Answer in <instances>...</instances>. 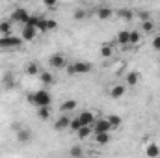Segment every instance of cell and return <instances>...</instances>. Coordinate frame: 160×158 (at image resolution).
<instances>
[{"label":"cell","mask_w":160,"mask_h":158,"mask_svg":"<svg viewBox=\"0 0 160 158\" xmlns=\"http://www.w3.org/2000/svg\"><path fill=\"white\" fill-rule=\"evenodd\" d=\"M125 93H127V86L125 84H116L110 89V99H121Z\"/></svg>","instance_id":"cell-8"},{"label":"cell","mask_w":160,"mask_h":158,"mask_svg":"<svg viewBox=\"0 0 160 158\" xmlns=\"http://www.w3.org/2000/svg\"><path fill=\"white\" fill-rule=\"evenodd\" d=\"M93 136H95V143H99V145H106L112 140L110 132H99V134H93Z\"/></svg>","instance_id":"cell-15"},{"label":"cell","mask_w":160,"mask_h":158,"mask_svg":"<svg viewBox=\"0 0 160 158\" xmlns=\"http://www.w3.org/2000/svg\"><path fill=\"white\" fill-rule=\"evenodd\" d=\"M119 17H121V19H125V21H130L134 15H132V11H130V9H119Z\"/></svg>","instance_id":"cell-29"},{"label":"cell","mask_w":160,"mask_h":158,"mask_svg":"<svg viewBox=\"0 0 160 158\" xmlns=\"http://www.w3.org/2000/svg\"><path fill=\"white\" fill-rule=\"evenodd\" d=\"M73 67H75L77 75H86L91 71V63H88V62H77V63H73Z\"/></svg>","instance_id":"cell-11"},{"label":"cell","mask_w":160,"mask_h":158,"mask_svg":"<svg viewBox=\"0 0 160 158\" xmlns=\"http://www.w3.org/2000/svg\"><path fill=\"white\" fill-rule=\"evenodd\" d=\"M106 119L110 121V125H112V130H114V128H119L121 123H123V121H121V117H119V116H116V114H110Z\"/></svg>","instance_id":"cell-22"},{"label":"cell","mask_w":160,"mask_h":158,"mask_svg":"<svg viewBox=\"0 0 160 158\" xmlns=\"http://www.w3.org/2000/svg\"><path fill=\"white\" fill-rule=\"evenodd\" d=\"M22 45V37H17V36H2L0 37V48H15V47H21Z\"/></svg>","instance_id":"cell-2"},{"label":"cell","mask_w":160,"mask_h":158,"mask_svg":"<svg viewBox=\"0 0 160 158\" xmlns=\"http://www.w3.org/2000/svg\"><path fill=\"white\" fill-rule=\"evenodd\" d=\"M158 52H160V50H158Z\"/></svg>","instance_id":"cell-39"},{"label":"cell","mask_w":160,"mask_h":158,"mask_svg":"<svg viewBox=\"0 0 160 158\" xmlns=\"http://www.w3.org/2000/svg\"><path fill=\"white\" fill-rule=\"evenodd\" d=\"M0 34H2V36L11 34V24H9L8 21H2V22H0Z\"/></svg>","instance_id":"cell-24"},{"label":"cell","mask_w":160,"mask_h":158,"mask_svg":"<svg viewBox=\"0 0 160 158\" xmlns=\"http://www.w3.org/2000/svg\"><path fill=\"white\" fill-rule=\"evenodd\" d=\"M39 78H41V84H43V86H52V84L56 82L54 75H52L50 71H45V73H41Z\"/></svg>","instance_id":"cell-16"},{"label":"cell","mask_w":160,"mask_h":158,"mask_svg":"<svg viewBox=\"0 0 160 158\" xmlns=\"http://www.w3.org/2000/svg\"><path fill=\"white\" fill-rule=\"evenodd\" d=\"M36 34H38V28H32V26L22 24V32H21L22 41H34L36 39Z\"/></svg>","instance_id":"cell-7"},{"label":"cell","mask_w":160,"mask_h":158,"mask_svg":"<svg viewBox=\"0 0 160 158\" xmlns=\"http://www.w3.org/2000/svg\"><path fill=\"white\" fill-rule=\"evenodd\" d=\"M26 75H30V77L39 75V63H38V62H30V63L26 65Z\"/></svg>","instance_id":"cell-19"},{"label":"cell","mask_w":160,"mask_h":158,"mask_svg":"<svg viewBox=\"0 0 160 158\" xmlns=\"http://www.w3.org/2000/svg\"><path fill=\"white\" fill-rule=\"evenodd\" d=\"M153 48L155 50H160V34L155 36V39H153Z\"/></svg>","instance_id":"cell-35"},{"label":"cell","mask_w":160,"mask_h":158,"mask_svg":"<svg viewBox=\"0 0 160 158\" xmlns=\"http://www.w3.org/2000/svg\"><path fill=\"white\" fill-rule=\"evenodd\" d=\"M28 19H30V13H28V9H24V7H17V9L11 13V21H13V22H19V24H26Z\"/></svg>","instance_id":"cell-4"},{"label":"cell","mask_w":160,"mask_h":158,"mask_svg":"<svg viewBox=\"0 0 160 158\" xmlns=\"http://www.w3.org/2000/svg\"><path fill=\"white\" fill-rule=\"evenodd\" d=\"M73 17H75V21H82V19H86V11L84 9H77L73 13Z\"/></svg>","instance_id":"cell-31"},{"label":"cell","mask_w":160,"mask_h":158,"mask_svg":"<svg viewBox=\"0 0 160 158\" xmlns=\"http://www.w3.org/2000/svg\"><path fill=\"white\" fill-rule=\"evenodd\" d=\"M77 117L80 119L82 126H91V125H93V121H95V116H93V112H89V110H84V112H80Z\"/></svg>","instance_id":"cell-6"},{"label":"cell","mask_w":160,"mask_h":158,"mask_svg":"<svg viewBox=\"0 0 160 158\" xmlns=\"http://www.w3.org/2000/svg\"><path fill=\"white\" fill-rule=\"evenodd\" d=\"M82 155H84V149H82L80 145H77V147L71 149V156H82Z\"/></svg>","instance_id":"cell-32"},{"label":"cell","mask_w":160,"mask_h":158,"mask_svg":"<svg viewBox=\"0 0 160 158\" xmlns=\"http://www.w3.org/2000/svg\"><path fill=\"white\" fill-rule=\"evenodd\" d=\"M112 15H114V9H112L110 6H101V7L97 9V17H99L101 21H108Z\"/></svg>","instance_id":"cell-9"},{"label":"cell","mask_w":160,"mask_h":158,"mask_svg":"<svg viewBox=\"0 0 160 158\" xmlns=\"http://www.w3.org/2000/svg\"><path fill=\"white\" fill-rule=\"evenodd\" d=\"M69 123H71V119L67 117L65 114H62L58 121L54 123V130H65V128H69Z\"/></svg>","instance_id":"cell-10"},{"label":"cell","mask_w":160,"mask_h":158,"mask_svg":"<svg viewBox=\"0 0 160 158\" xmlns=\"http://www.w3.org/2000/svg\"><path fill=\"white\" fill-rule=\"evenodd\" d=\"M65 71H67V75H71V77H73V75H77V73H75V67H73V65H65Z\"/></svg>","instance_id":"cell-37"},{"label":"cell","mask_w":160,"mask_h":158,"mask_svg":"<svg viewBox=\"0 0 160 158\" xmlns=\"http://www.w3.org/2000/svg\"><path fill=\"white\" fill-rule=\"evenodd\" d=\"M138 82H140V73L138 71H130L127 75V86L134 87V86H138Z\"/></svg>","instance_id":"cell-17"},{"label":"cell","mask_w":160,"mask_h":158,"mask_svg":"<svg viewBox=\"0 0 160 158\" xmlns=\"http://www.w3.org/2000/svg\"><path fill=\"white\" fill-rule=\"evenodd\" d=\"M75 108H77V101H73V99H67V101H63V102L60 104V112H63V114L73 112Z\"/></svg>","instance_id":"cell-14"},{"label":"cell","mask_w":160,"mask_h":158,"mask_svg":"<svg viewBox=\"0 0 160 158\" xmlns=\"http://www.w3.org/2000/svg\"><path fill=\"white\" fill-rule=\"evenodd\" d=\"M80 126H82V123H80V119L78 117H75V119H71V123H69V130H73V132H77Z\"/></svg>","instance_id":"cell-26"},{"label":"cell","mask_w":160,"mask_h":158,"mask_svg":"<svg viewBox=\"0 0 160 158\" xmlns=\"http://www.w3.org/2000/svg\"><path fill=\"white\" fill-rule=\"evenodd\" d=\"M128 39H130V32L128 30H121L118 34V43L119 45H128Z\"/></svg>","instance_id":"cell-21"},{"label":"cell","mask_w":160,"mask_h":158,"mask_svg":"<svg viewBox=\"0 0 160 158\" xmlns=\"http://www.w3.org/2000/svg\"><path fill=\"white\" fill-rule=\"evenodd\" d=\"M56 28H58V21L47 19V32H48V30H56Z\"/></svg>","instance_id":"cell-30"},{"label":"cell","mask_w":160,"mask_h":158,"mask_svg":"<svg viewBox=\"0 0 160 158\" xmlns=\"http://www.w3.org/2000/svg\"><path fill=\"white\" fill-rule=\"evenodd\" d=\"M145 155H147L149 158L160 156V145L158 143H149V145L145 147Z\"/></svg>","instance_id":"cell-13"},{"label":"cell","mask_w":160,"mask_h":158,"mask_svg":"<svg viewBox=\"0 0 160 158\" xmlns=\"http://www.w3.org/2000/svg\"><path fill=\"white\" fill-rule=\"evenodd\" d=\"M75 134L78 136V140H86V138H89L93 134V130H91V126H80Z\"/></svg>","instance_id":"cell-18"},{"label":"cell","mask_w":160,"mask_h":158,"mask_svg":"<svg viewBox=\"0 0 160 158\" xmlns=\"http://www.w3.org/2000/svg\"><path fill=\"white\" fill-rule=\"evenodd\" d=\"M41 17H36V15H30V19L26 21V26H32V28H38V22H39Z\"/></svg>","instance_id":"cell-28"},{"label":"cell","mask_w":160,"mask_h":158,"mask_svg":"<svg viewBox=\"0 0 160 158\" xmlns=\"http://www.w3.org/2000/svg\"><path fill=\"white\" fill-rule=\"evenodd\" d=\"M48 65H50L52 69H63V67L67 65V62H65V58H63L60 52H56V54H52V56L48 58Z\"/></svg>","instance_id":"cell-5"},{"label":"cell","mask_w":160,"mask_h":158,"mask_svg":"<svg viewBox=\"0 0 160 158\" xmlns=\"http://www.w3.org/2000/svg\"><path fill=\"white\" fill-rule=\"evenodd\" d=\"M112 54H114L112 47H110V45H102V48H101V56H102V58H110Z\"/></svg>","instance_id":"cell-25"},{"label":"cell","mask_w":160,"mask_h":158,"mask_svg":"<svg viewBox=\"0 0 160 158\" xmlns=\"http://www.w3.org/2000/svg\"><path fill=\"white\" fill-rule=\"evenodd\" d=\"M38 116H39V119L47 121L50 117V106H38Z\"/></svg>","instance_id":"cell-20"},{"label":"cell","mask_w":160,"mask_h":158,"mask_svg":"<svg viewBox=\"0 0 160 158\" xmlns=\"http://www.w3.org/2000/svg\"><path fill=\"white\" fill-rule=\"evenodd\" d=\"M138 17H140L142 21H147V19H149V13H147V11H140V13H138Z\"/></svg>","instance_id":"cell-36"},{"label":"cell","mask_w":160,"mask_h":158,"mask_svg":"<svg viewBox=\"0 0 160 158\" xmlns=\"http://www.w3.org/2000/svg\"><path fill=\"white\" fill-rule=\"evenodd\" d=\"M140 43V32H130V39H128V45H138Z\"/></svg>","instance_id":"cell-27"},{"label":"cell","mask_w":160,"mask_h":158,"mask_svg":"<svg viewBox=\"0 0 160 158\" xmlns=\"http://www.w3.org/2000/svg\"><path fill=\"white\" fill-rule=\"evenodd\" d=\"M43 4H45L48 9H54V7H56V4H58V0H43Z\"/></svg>","instance_id":"cell-34"},{"label":"cell","mask_w":160,"mask_h":158,"mask_svg":"<svg viewBox=\"0 0 160 158\" xmlns=\"http://www.w3.org/2000/svg\"><path fill=\"white\" fill-rule=\"evenodd\" d=\"M28 102L34 106H50L52 97L47 89H38L34 93H28Z\"/></svg>","instance_id":"cell-1"},{"label":"cell","mask_w":160,"mask_h":158,"mask_svg":"<svg viewBox=\"0 0 160 158\" xmlns=\"http://www.w3.org/2000/svg\"><path fill=\"white\" fill-rule=\"evenodd\" d=\"M158 145H160V143H158Z\"/></svg>","instance_id":"cell-38"},{"label":"cell","mask_w":160,"mask_h":158,"mask_svg":"<svg viewBox=\"0 0 160 158\" xmlns=\"http://www.w3.org/2000/svg\"><path fill=\"white\" fill-rule=\"evenodd\" d=\"M38 32H47V19H39V22H38Z\"/></svg>","instance_id":"cell-33"},{"label":"cell","mask_w":160,"mask_h":158,"mask_svg":"<svg viewBox=\"0 0 160 158\" xmlns=\"http://www.w3.org/2000/svg\"><path fill=\"white\" fill-rule=\"evenodd\" d=\"M91 130L93 134H99V132H110L112 130V125L108 119H95L93 125H91Z\"/></svg>","instance_id":"cell-3"},{"label":"cell","mask_w":160,"mask_h":158,"mask_svg":"<svg viewBox=\"0 0 160 158\" xmlns=\"http://www.w3.org/2000/svg\"><path fill=\"white\" fill-rule=\"evenodd\" d=\"M142 30H143V32H147V34H149V32H153V30H155V22H153L151 19L142 21Z\"/></svg>","instance_id":"cell-23"},{"label":"cell","mask_w":160,"mask_h":158,"mask_svg":"<svg viewBox=\"0 0 160 158\" xmlns=\"http://www.w3.org/2000/svg\"><path fill=\"white\" fill-rule=\"evenodd\" d=\"M17 140H19L21 143H28V141L32 140V130H30V128H21V130L17 132Z\"/></svg>","instance_id":"cell-12"}]
</instances>
